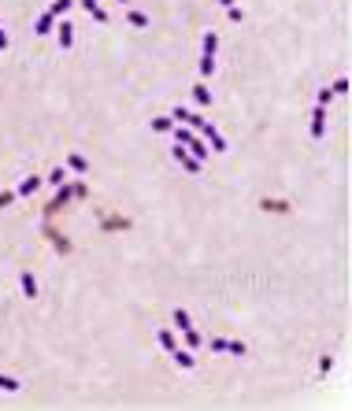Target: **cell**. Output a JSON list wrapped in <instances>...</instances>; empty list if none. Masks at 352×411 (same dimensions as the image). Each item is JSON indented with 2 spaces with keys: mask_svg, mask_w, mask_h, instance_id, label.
Here are the masks:
<instances>
[{
  "mask_svg": "<svg viewBox=\"0 0 352 411\" xmlns=\"http://www.w3.org/2000/svg\"><path fill=\"white\" fill-rule=\"evenodd\" d=\"M170 156H174L178 159V163H182V170H186V174H201V159H193V156H189V148L186 145H178V141H174V152H170Z\"/></svg>",
  "mask_w": 352,
  "mask_h": 411,
  "instance_id": "cell-1",
  "label": "cell"
},
{
  "mask_svg": "<svg viewBox=\"0 0 352 411\" xmlns=\"http://www.w3.org/2000/svg\"><path fill=\"white\" fill-rule=\"evenodd\" d=\"M193 133H201V137H208V141H212V148H215V152H226V141L219 137V130L212 126V122H201V126H197Z\"/></svg>",
  "mask_w": 352,
  "mask_h": 411,
  "instance_id": "cell-2",
  "label": "cell"
},
{
  "mask_svg": "<svg viewBox=\"0 0 352 411\" xmlns=\"http://www.w3.org/2000/svg\"><path fill=\"white\" fill-rule=\"evenodd\" d=\"M322 133H326V108L315 104V111H311V137H322Z\"/></svg>",
  "mask_w": 352,
  "mask_h": 411,
  "instance_id": "cell-3",
  "label": "cell"
},
{
  "mask_svg": "<svg viewBox=\"0 0 352 411\" xmlns=\"http://www.w3.org/2000/svg\"><path fill=\"white\" fill-rule=\"evenodd\" d=\"M37 189H41V178H37V174H30V178H23V181H19L15 196H30V193H37Z\"/></svg>",
  "mask_w": 352,
  "mask_h": 411,
  "instance_id": "cell-4",
  "label": "cell"
},
{
  "mask_svg": "<svg viewBox=\"0 0 352 411\" xmlns=\"http://www.w3.org/2000/svg\"><path fill=\"white\" fill-rule=\"evenodd\" d=\"M170 359H174V363H178V367H182V370H193V367H197L193 352H182V348H174V352H170Z\"/></svg>",
  "mask_w": 352,
  "mask_h": 411,
  "instance_id": "cell-5",
  "label": "cell"
},
{
  "mask_svg": "<svg viewBox=\"0 0 352 411\" xmlns=\"http://www.w3.org/2000/svg\"><path fill=\"white\" fill-rule=\"evenodd\" d=\"M52 26H56V15H49V12H45V15L34 23V34H37V37H45V34H52Z\"/></svg>",
  "mask_w": 352,
  "mask_h": 411,
  "instance_id": "cell-6",
  "label": "cell"
},
{
  "mask_svg": "<svg viewBox=\"0 0 352 411\" xmlns=\"http://www.w3.org/2000/svg\"><path fill=\"white\" fill-rule=\"evenodd\" d=\"M189 156H193V159H201V163H204V159H208V145H204V141L201 137H197V133H193V141H189Z\"/></svg>",
  "mask_w": 352,
  "mask_h": 411,
  "instance_id": "cell-7",
  "label": "cell"
},
{
  "mask_svg": "<svg viewBox=\"0 0 352 411\" xmlns=\"http://www.w3.org/2000/svg\"><path fill=\"white\" fill-rule=\"evenodd\" d=\"M19 285H23V293L30 296V300L37 296V282H34V274H30V271H23V274H19Z\"/></svg>",
  "mask_w": 352,
  "mask_h": 411,
  "instance_id": "cell-8",
  "label": "cell"
},
{
  "mask_svg": "<svg viewBox=\"0 0 352 411\" xmlns=\"http://www.w3.org/2000/svg\"><path fill=\"white\" fill-rule=\"evenodd\" d=\"M82 8H85V12H89L93 19H97V23H108V12H104L97 0H82Z\"/></svg>",
  "mask_w": 352,
  "mask_h": 411,
  "instance_id": "cell-9",
  "label": "cell"
},
{
  "mask_svg": "<svg viewBox=\"0 0 352 411\" xmlns=\"http://www.w3.org/2000/svg\"><path fill=\"white\" fill-rule=\"evenodd\" d=\"M71 45H74V26L60 23V49H71Z\"/></svg>",
  "mask_w": 352,
  "mask_h": 411,
  "instance_id": "cell-10",
  "label": "cell"
},
{
  "mask_svg": "<svg viewBox=\"0 0 352 411\" xmlns=\"http://www.w3.org/2000/svg\"><path fill=\"white\" fill-rule=\"evenodd\" d=\"M67 167H71V170H78V174H85V170H89V159L78 156V152H71V156H67Z\"/></svg>",
  "mask_w": 352,
  "mask_h": 411,
  "instance_id": "cell-11",
  "label": "cell"
},
{
  "mask_svg": "<svg viewBox=\"0 0 352 411\" xmlns=\"http://www.w3.org/2000/svg\"><path fill=\"white\" fill-rule=\"evenodd\" d=\"M193 100L201 104V108H204V104H212V93H208V85H204V82H197V85H193Z\"/></svg>",
  "mask_w": 352,
  "mask_h": 411,
  "instance_id": "cell-12",
  "label": "cell"
},
{
  "mask_svg": "<svg viewBox=\"0 0 352 411\" xmlns=\"http://www.w3.org/2000/svg\"><path fill=\"white\" fill-rule=\"evenodd\" d=\"M156 337H159V345H163L167 352H174V348H178V341H174V330H159Z\"/></svg>",
  "mask_w": 352,
  "mask_h": 411,
  "instance_id": "cell-13",
  "label": "cell"
},
{
  "mask_svg": "<svg viewBox=\"0 0 352 411\" xmlns=\"http://www.w3.org/2000/svg\"><path fill=\"white\" fill-rule=\"evenodd\" d=\"M152 130H156V133H167V130H174V119H170V115H159V119H152Z\"/></svg>",
  "mask_w": 352,
  "mask_h": 411,
  "instance_id": "cell-14",
  "label": "cell"
},
{
  "mask_svg": "<svg viewBox=\"0 0 352 411\" xmlns=\"http://www.w3.org/2000/svg\"><path fill=\"white\" fill-rule=\"evenodd\" d=\"M174 326L182 330V333H186V330H193V322H189V311H182V308H174Z\"/></svg>",
  "mask_w": 352,
  "mask_h": 411,
  "instance_id": "cell-15",
  "label": "cell"
},
{
  "mask_svg": "<svg viewBox=\"0 0 352 411\" xmlns=\"http://www.w3.org/2000/svg\"><path fill=\"white\" fill-rule=\"evenodd\" d=\"M215 49H219V34L208 30V34H204V52H201V56H215Z\"/></svg>",
  "mask_w": 352,
  "mask_h": 411,
  "instance_id": "cell-16",
  "label": "cell"
},
{
  "mask_svg": "<svg viewBox=\"0 0 352 411\" xmlns=\"http://www.w3.org/2000/svg\"><path fill=\"white\" fill-rule=\"evenodd\" d=\"M0 389H4V393H19V378H12V374H0Z\"/></svg>",
  "mask_w": 352,
  "mask_h": 411,
  "instance_id": "cell-17",
  "label": "cell"
},
{
  "mask_svg": "<svg viewBox=\"0 0 352 411\" xmlns=\"http://www.w3.org/2000/svg\"><path fill=\"white\" fill-rule=\"evenodd\" d=\"M197 67H201L204 78H212V74H215V56H201V63H197Z\"/></svg>",
  "mask_w": 352,
  "mask_h": 411,
  "instance_id": "cell-18",
  "label": "cell"
},
{
  "mask_svg": "<svg viewBox=\"0 0 352 411\" xmlns=\"http://www.w3.org/2000/svg\"><path fill=\"white\" fill-rule=\"evenodd\" d=\"M71 8H74V0H52L49 15H63V12H71Z\"/></svg>",
  "mask_w": 352,
  "mask_h": 411,
  "instance_id": "cell-19",
  "label": "cell"
},
{
  "mask_svg": "<svg viewBox=\"0 0 352 411\" xmlns=\"http://www.w3.org/2000/svg\"><path fill=\"white\" fill-rule=\"evenodd\" d=\"M126 19H130V26H134V30H145V26H148V15H141V12H130Z\"/></svg>",
  "mask_w": 352,
  "mask_h": 411,
  "instance_id": "cell-20",
  "label": "cell"
},
{
  "mask_svg": "<svg viewBox=\"0 0 352 411\" xmlns=\"http://www.w3.org/2000/svg\"><path fill=\"white\" fill-rule=\"evenodd\" d=\"M174 141H178V145H189V141H193V130H189V126H174Z\"/></svg>",
  "mask_w": 352,
  "mask_h": 411,
  "instance_id": "cell-21",
  "label": "cell"
},
{
  "mask_svg": "<svg viewBox=\"0 0 352 411\" xmlns=\"http://www.w3.org/2000/svg\"><path fill=\"white\" fill-rule=\"evenodd\" d=\"M67 196H71V189L63 185L60 193H56V200H52V204H49V212H60V204H63V200H67Z\"/></svg>",
  "mask_w": 352,
  "mask_h": 411,
  "instance_id": "cell-22",
  "label": "cell"
},
{
  "mask_svg": "<svg viewBox=\"0 0 352 411\" xmlns=\"http://www.w3.org/2000/svg\"><path fill=\"white\" fill-rule=\"evenodd\" d=\"M226 352H230V356H245L249 348H245V341H226Z\"/></svg>",
  "mask_w": 352,
  "mask_h": 411,
  "instance_id": "cell-23",
  "label": "cell"
},
{
  "mask_svg": "<svg viewBox=\"0 0 352 411\" xmlns=\"http://www.w3.org/2000/svg\"><path fill=\"white\" fill-rule=\"evenodd\" d=\"M49 181H52V185H63V181H67V167H56L49 174Z\"/></svg>",
  "mask_w": 352,
  "mask_h": 411,
  "instance_id": "cell-24",
  "label": "cell"
},
{
  "mask_svg": "<svg viewBox=\"0 0 352 411\" xmlns=\"http://www.w3.org/2000/svg\"><path fill=\"white\" fill-rule=\"evenodd\" d=\"M186 341H189V348H197V345H201L204 337H201V333H197V330H186Z\"/></svg>",
  "mask_w": 352,
  "mask_h": 411,
  "instance_id": "cell-25",
  "label": "cell"
},
{
  "mask_svg": "<svg viewBox=\"0 0 352 411\" xmlns=\"http://www.w3.org/2000/svg\"><path fill=\"white\" fill-rule=\"evenodd\" d=\"M330 93H334V97H337V93H348V82H345V78H337L334 85H330Z\"/></svg>",
  "mask_w": 352,
  "mask_h": 411,
  "instance_id": "cell-26",
  "label": "cell"
},
{
  "mask_svg": "<svg viewBox=\"0 0 352 411\" xmlns=\"http://www.w3.org/2000/svg\"><path fill=\"white\" fill-rule=\"evenodd\" d=\"M330 100H334V93H330V89H322V93H319V100H315V104H319V108H326V104H330Z\"/></svg>",
  "mask_w": 352,
  "mask_h": 411,
  "instance_id": "cell-27",
  "label": "cell"
},
{
  "mask_svg": "<svg viewBox=\"0 0 352 411\" xmlns=\"http://www.w3.org/2000/svg\"><path fill=\"white\" fill-rule=\"evenodd\" d=\"M208 348H212V352H226V341L215 337V341H208Z\"/></svg>",
  "mask_w": 352,
  "mask_h": 411,
  "instance_id": "cell-28",
  "label": "cell"
},
{
  "mask_svg": "<svg viewBox=\"0 0 352 411\" xmlns=\"http://www.w3.org/2000/svg\"><path fill=\"white\" fill-rule=\"evenodd\" d=\"M170 119H174V122H189V111L186 108H174V115H170Z\"/></svg>",
  "mask_w": 352,
  "mask_h": 411,
  "instance_id": "cell-29",
  "label": "cell"
},
{
  "mask_svg": "<svg viewBox=\"0 0 352 411\" xmlns=\"http://www.w3.org/2000/svg\"><path fill=\"white\" fill-rule=\"evenodd\" d=\"M12 200H15V193H0V208H8Z\"/></svg>",
  "mask_w": 352,
  "mask_h": 411,
  "instance_id": "cell-30",
  "label": "cell"
},
{
  "mask_svg": "<svg viewBox=\"0 0 352 411\" xmlns=\"http://www.w3.org/2000/svg\"><path fill=\"white\" fill-rule=\"evenodd\" d=\"M4 49H8V34L0 30V52H4Z\"/></svg>",
  "mask_w": 352,
  "mask_h": 411,
  "instance_id": "cell-31",
  "label": "cell"
},
{
  "mask_svg": "<svg viewBox=\"0 0 352 411\" xmlns=\"http://www.w3.org/2000/svg\"><path fill=\"white\" fill-rule=\"evenodd\" d=\"M219 4H223V8H234V0H219Z\"/></svg>",
  "mask_w": 352,
  "mask_h": 411,
  "instance_id": "cell-32",
  "label": "cell"
},
{
  "mask_svg": "<svg viewBox=\"0 0 352 411\" xmlns=\"http://www.w3.org/2000/svg\"><path fill=\"white\" fill-rule=\"evenodd\" d=\"M119 4H130V0H119Z\"/></svg>",
  "mask_w": 352,
  "mask_h": 411,
  "instance_id": "cell-33",
  "label": "cell"
}]
</instances>
